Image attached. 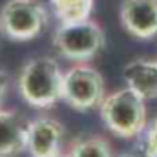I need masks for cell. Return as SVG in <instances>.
Listing matches in <instances>:
<instances>
[{
	"label": "cell",
	"instance_id": "1",
	"mask_svg": "<svg viewBox=\"0 0 157 157\" xmlns=\"http://www.w3.org/2000/svg\"><path fill=\"white\" fill-rule=\"evenodd\" d=\"M62 70L51 57H37L24 64L18 75V91L33 108H51L62 99Z\"/></svg>",
	"mask_w": 157,
	"mask_h": 157
},
{
	"label": "cell",
	"instance_id": "2",
	"mask_svg": "<svg viewBox=\"0 0 157 157\" xmlns=\"http://www.w3.org/2000/svg\"><path fill=\"white\" fill-rule=\"evenodd\" d=\"M146 101L130 88H121L106 95L99 106L102 122L121 139L139 137L146 128Z\"/></svg>",
	"mask_w": 157,
	"mask_h": 157
},
{
	"label": "cell",
	"instance_id": "3",
	"mask_svg": "<svg viewBox=\"0 0 157 157\" xmlns=\"http://www.w3.org/2000/svg\"><path fill=\"white\" fill-rule=\"evenodd\" d=\"M53 44L62 57L75 62H88L104 46V31L90 18L60 24L53 35Z\"/></svg>",
	"mask_w": 157,
	"mask_h": 157
},
{
	"label": "cell",
	"instance_id": "4",
	"mask_svg": "<svg viewBox=\"0 0 157 157\" xmlns=\"http://www.w3.org/2000/svg\"><path fill=\"white\" fill-rule=\"evenodd\" d=\"M104 80L101 73L88 66L86 62H77L62 75V101L78 112L93 110L101 106L104 99Z\"/></svg>",
	"mask_w": 157,
	"mask_h": 157
},
{
	"label": "cell",
	"instance_id": "5",
	"mask_svg": "<svg viewBox=\"0 0 157 157\" xmlns=\"http://www.w3.org/2000/svg\"><path fill=\"white\" fill-rule=\"evenodd\" d=\"M46 22V7L39 0H7L0 9V31L17 42L35 39Z\"/></svg>",
	"mask_w": 157,
	"mask_h": 157
},
{
	"label": "cell",
	"instance_id": "6",
	"mask_svg": "<svg viewBox=\"0 0 157 157\" xmlns=\"http://www.w3.org/2000/svg\"><path fill=\"white\" fill-rule=\"evenodd\" d=\"M119 17L132 37L141 40L157 37V0H122Z\"/></svg>",
	"mask_w": 157,
	"mask_h": 157
},
{
	"label": "cell",
	"instance_id": "7",
	"mask_svg": "<svg viewBox=\"0 0 157 157\" xmlns=\"http://www.w3.org/2000/svg\"><path fill=\"white\" fill-rule=\"evenodd\" d=\"M64 128L51 117H37L28 122L26 150L31 157H51L60 152Z\"/></svg>",
	"mask_w": 157,
	"mask_h": 157
},
{
	"label": "cell",
	"instance_id": "8",
	"mask_svg": "<svg viewBox=\"0 0 157 157\" xmlns=\"http://www.w3.org/2000/svg\"><path fill=\"white\" fill-rule=\"evenodd\" d=\"M126 88L137 93L144 101L157 99V60L135 59L122 70Z\"/></svg>",
	"mask_w": 157,
	"mask_h": 157
},
{
	"label": "cell",
	"instance_id": "9",
	"mask_svg": "<svg viewBox=\"0 0 157 157\" xmlns=\"http://www.w3.org/2000/svg\"><path fill=\"white\" fill-rule=\"evenodd\" d=\"M28 122L18 113L0 108V157H13L26 150Z\"/></svg>",
	"mask_w": 157,
	"mask_h": 157
},
{
	"label": "cell",
	"instance_id": "10",
	"mask_svg": "<svg viewBox=\"0 0 157 157\" xmlns=\"http://www.w3.org/2000/svg\"><path fill=\"white\" fill-rule=\"evenodd\" d=\"M49 4L60 24L86 20L93 9V0H49Z\"/></svg>",
	"mask_w": 157,
	"mask_h": 157
},
{
	"label": "cell",
	"instance_id": "11",
	"mask_svg": "<svg viewBox=\"0 0 157 157\" xmlns=\"http://www.w3.org/2000/svg\"><path fill=\"white\" fill-rule=\"evenodd\" d=\"M70 157H113L112 146L104 137H84L77 139L70 152Z\"/></svg>",
	"mask_w": 157,
	"mask_h": 157
},
{
	"label": "cell",
	"instance_id": "12",
	"mask_svg": "<svg viewBox=\"0 0 157 157\" xmlns=\"http://www.w3.org/2000/svg\"><path fill=\"white\" fill-rule=\"evenodd\" d=\"M143 135V146H141V152L146 157H155L157 155V117L146 124L144 132L141 133Z\"/></svg>",
	"mask_w": 157,
	"mask_h": 157
},
{
	"label": "cell",
	"instance_id": "13",
	"mask_svg": "<svg viewBox=\"0 0 157 157\" xmlns=\"http://www.w3.org/2000/svg\"><path fill=\"white\" fill-rule=\"evenodd\" d=\"M7 88H9V77L0 70V108H2L4 97H6V93H7Z\"/></svg>",
	"mask_w": 157,
	"mask_h": 157
},
{
	"label": "cell",
	"instance_id": "14",
	"mask_svg": "<svg viewBox=\"0 0 157 157\" xmlns=\"http://www.w3.org/2000/svg\"><path fill=\"white\" fill-rule=\"evenodd\" d=\"M117 157H146L143 152H126V154H121Z\"/></svg>",
	"mask_w": 157,
	"mask_h": 157
},
{
	"label": "cell",
	"instance_id": "15",
	"mask_svg": "<svg viewBox=\"0 0 157 157\" xmlns=\"http://www.w3.org/2000/svg\"><path fill=\"white\" fill-rule=\"evenodd\" d=\"M51 157H70V155H68V154H62V152H59L57 155H51Z\"/></svg>",
	"mask_w": 157,
	"mask_h": 157
},
{
	"label": "cell",
	"instance_id": "16",
	"mask_svg": "<svg viewBox=\"0 0 157 157\" xmlns=\"http://www.w3.org/2000/svg\"><path fill=\"white\" fill-rule=\"evenodd\" d=\"M155 157H157V155H155Z\"/></svg>",
	"mask_w": 157,
	"mask_h": 157
}]
</instances>
